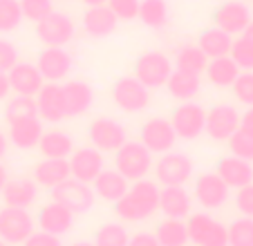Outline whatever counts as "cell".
Instances as JSON below:
<instances>
[{"label":"cell","instance_id":"obj_9","mask_svg":"<svg viewBox=\"0 0 253 246\" xmlns=\"http://www.w3.org/2000/svg\"><path fill=\"white\" fill-rule=\"evenodd\" d=\"M52 199L63 204L74 215H81V213H87L94 206L96 195L90 184H83V181H77L70 177L63 184H58L56 188H52Z\"/></svg>","mask_w":253,"mask_h":246},{"label":"cell","instance_id":"obj_39","mask_svg":"<svg viewBox=\"0 0 253 246\" xmlns=\"http://www.w3.org/2000/svg\"><path fill=\"white\" fill-rule=\"evenodd\" d=\"M23 11L18 0H0V34H9L20 27Z\"/></svg>","mask_w":253,"mask_h":246},{"label":"cell","instance_id":"obj_38","mask_svg":"<svg viewBox=\"0 0 253 246\" xmlns=\"http://www.w3.org/2000/svg\"><path fill=\"white\" fill-rule=\"evenodd\" d=\"M229 246H253V217H238L226 226Z\"/></svg>","mask_w":253,"mask_h":246},{"label":"cell","instance_id":"obj_46","mask_svg":"<svg viewBox=\"0 0 253 246\" xmlns=\"http://www.w3.org/2000/svg\"><path fill=\"white\" fill-rule=\"evenodd\" d=\"M18 63V49L11 41L0 38V72H9Z\"/></svg>","mask_w":253,"mask_h":246},{"label":"cell","instance_id":"obj_51","mask_svg":"<svg viewBox=\"0 0 253 246\" xmlns=\"http://www.w3.org/2000/svg\"><path fill=\"white\" fill-rule=\"evenodd\" d=\"M7 148H9V139H7V134L0 130V161H2V157L7 155Z\"/></svg>","mask_w":253,"mask_h":246},{"label":"cell","instance_id":"obj_53","mask_svg":"<svg viewBox=\"0 0 253 246\" xmlns=\"http://www.w3.org/2000/svg\"><path fill=\"white\" fill-rule=\"evenodd\" d=\"M240 36H244V38H247V41H251V43H253V20L247 25V29H244V32L240 34Z\"/></svg>","mask_w":253,"mask_h":246},{"label":"cell","instance_id":"obj_30","mask_svg":"<svg viewBox=\"0 0 253 246\" xmlns=\"http://www.w3.org/2000/svg\"><path fill=\"white\" fill-rule=\"evenodd\" d=\"M240 72L242 70L235 65L231 56L209 58V63H206V67H204V74H206V79H209V83L215 87H220V90L233 85Z\"/></svg>","mask_w":253,"mask_h":246},{"label":"cell","instance_id":"obj_18","mask_svg":"<svg viewBox=\"0 0 253 246\" xmlns=\"http://www.w3.org/2000/svg\"><path fill=\"white\" fill-rule=\"evenodd\" d=\"M7 79H9V87L14 94L18 96H36L39 90L45 85L43 76H41L36 63H16L9 72H7Z\"/></svg>","mask_w":253,"mask_h":246},{"label":"cell","instance_id":"obj_28","mask_svg":"<svg viewBox=\"0 0 253 246\" xmlns=\"http://www.w3.org/2000/svg\"><path fill=\"white\" fill-rule=\"evenodd\" d=\"M65 179H70V164L67 159H43L34 166V181L36 186L43 188H56L58 184H63Z\"/></svg>","mask_w":253,"mask_h":246},{"label":"cell","instance_id":"obj_48","mask_svg":"<svg viewBox=\"0 0 253 246\" xmlns=\"http://www.w3.org/2000/svg\"><path fill=\"white\" fill-rule=\"evenodd\" d=\"M128 246H159L157 237H155V233H134V235H130L128 240Z\"/></svg>","mask_w":253,"mask_h":246},{"label":"cell","instance_id":"obj_49","mask_svg":"<svg viewBox=\"0 0 253 246\" xmlns=\"http://www.w3.org/2000/svg\"><path fill=\"white\" fill-rule=\"evenodd\" d=\"M240 128L253 134V105L244 110V114H240Z\"/></svg>","mask_w":253,"mask_h":246},{"label":"cell","instance_id":"obj_1","mask_svg":"<svg viewBox=\"0 0 253 246\" xmlns=\"http://www.w3.org/2000/svg\"><path fill=\"white\" fill-rule=\"evenodd\" d=\"M159 210V186L150 179H139L128 186V193L115 204V213L124 222H143Z\"/></svg>","mask_w":253,"mask_h":246},{"label":"cell","instance_id":"obj_12","mask_svg":"<svg viewBox=\"0 0 253 246\" xmlns=\"http://www.w3.org/2000/svg\"><path fill=\"white\" fill-rule=\"evenodd\" d=\"M240 130V112L229 103H217L211 110H206V125L204 132L213 141H229Z\"/></svg>","mask_w":253,"mask_h":246},{"label":"cell","instance_id":"obj_29","mask_svg":"<svg viewBox=\"0 0 253 246\" xmlns=\"http://www.w3.org/2000/svg\"><path fill=\"white\" fill-rule=\"evenodd\" d=\"M166 90L179 103H186L193 101L202 90V79L197 74H188V72H179L172 70V74L166 81Z\"/></svg>","mask_w":253,"mask_h":246},{"label":"cell","instance_id":"obj_15","mask_svg":"<svg viewBox=\"0 0 253 246\" xmlns=\"http://www.w3.org/2000/svg\"><path fill=\"white\" fill-rule=\"evenodd\" d=\"M229 186L217 177V172H204L195 179V188H193V195H195V202L200 204L202 208L206 210H217L222 208L229 199Z\"/></svg>","mask_w":253,"mask_h":246},{"label":"cell","instance_id":"obj_43","mask_svg":"<svg viewBox=\"0 0 253 246\" xmlns=\"http://www.w3.org/2000/svg\"><path fill=\"white\" fill-rule=\"evenodd\" d=\"M231 90H233V96L238 103L251 108L253 105V72H240L235 83L231 85Z\"/></svg>","mask_w":253,"mask_h":246},{"label":"cell","instance_id":"obj_56","mask_svg":"<svg viewBox=\"0 0 253 246\" xmlns=\"http://www.w3.org/2000/svg\"><path fill=\"white\" fill-rule=\"evenodd\" d=\"M0 246H7V244H5V242H2V240H0Z\"/></svg>","mask_w":253,"mask_h":246},{"label":"cell","instance_id":"obj_52","mask_svg":"<svg viewBox=\"0 0 253 246\" xmlns=\"http://www.w3.org/2000/svg\"><path fill=\"white\" fill-rule=\"evenodd\" d=\"M7 181H9V172H7V168L0 164V195H2V190H5Z\"/></svg>","mask_w":253,"mask_h":246},{"label":"cell","instance_id":"obj_55","mask_svg":"<svg viewBox=\"0 0 253 246\" xmlns=\"http://www.w3.org/2000/svg\"><path fill=\"white\" fill-rule=\"evenodd\" d=\"M70 246H94V242H74Z\"/></svg>","mask_w":253,"mask_h":246},{"label":"cell","instance_id":"obj_37","mask_svg":"<svg viewBox=\"0 0 253 246\" xmlns=\"http://www.w3.org/2000/svg\"><path fill=\"white\" fill-rule=\"evenodd\" d=\"M130 233L124 224H103L99 231L94 233V246H128Z\"/></svg>","mask_w":253,"mask_h":246},{"label":"cell","instance_id":"obj_3","mask_svg":"<svg viewBox=\"0 0 253 246\" xmlns=\"http://www.w3.org/2000/svg\"><path fill=\"white\" fill-rule=\"evenodd\" d=\"M188 242L195 246H229V233L222 222L209 213H191L186 217Z\"/></svg>","mask_w":253,"mask_h":246},{"label":"cell","instance_id":"obj_54","mask_svg":"<svg viewBox=\"0 0 253 246\" xmlns=\"http://www.w3.org/2000/svg\"><path fill=\"white\" fill-rule=\"evenodd\" d=\"M83 2H85L87 7H99V5H105L108 0H83Z\"/></svg>","mask_w":253,"mask_h":246},{"label":"cell","instance_id":"obj_40","mask_svg":"<svg viewBox=\"0 0 253 246\" xmlns=\"http://www.w3.org/2000/svg\"><path fill=\"white\" fill-rule=\"evenodd\" d=\"M229 56L233 58V63L242 72H253V43L247 41L244 36H240L233 41Z\"/></svg>","mask_w":253,"mask_h":246},{"label":"cell","instance_id":"obj_57","mask_svg":"<svg viewBox=\"0 0 253 246\" xmlns=\"http://www.w3.org/2000/svg\"><path fill=\"white\" fill-rule=\"evenodd\" d=\"M242 2H244V0H242Z\"/></svg>","mask_w":253,"mask_h":246},{"label":"cell","instance_id":"obj_7","mask_svg":"<svg viewBox=\"0 0 253 246\" xmlns=\"http://www.w3.org/2000/svg\"><path fill=\"white\" fill-rule=\"evenodd\" d=\"M155 177L162 186H184L193 177V161L184 152H164L153 164Z\"/></svg>","mask_w":253,"mask_h":246},{"label":"cell","instance_id":"obj_10","mask_svg":"<svg viewBox=\"0 0 253 246\" xmlns=\"http://www.w3.org/2000/svg\"><path fill=\"white\" fill-rule=\"evenodd\" d=\"M87 137L92 141V148L99 152H117L126 141H128V132L117 119L99 117L90 123L87 128Z\"/></svg>","mask_w":253,"mask_h":246},{"label":"cell","instance_id":"obj_14","mask_svg":"<svg viewBox=\"0 0 253 246\" xmlns=\"http://www.w3.org/2000/svg\"><path fill=\"white\" fill-rule=\"evenodd\" d=\"M70 164V177L83 184H90L99 177V172L103 170V152H99L96 148L85 146V148H77L67 157Z\"/></svg>","mask_w":253,"mask_h":246},{"label":"cell","instance_id":"obj_24","mask_svg":"<svg viewBox=\"0 0 253 246\" xmlns=\"http://www.w3.org/2000/svg\"><path fill=\"white\" fill-rule=\"evenodd\" d=\"M128 186L130 181L126 179L121 172H117L115 168H103L99 172L94 181H92V190H94L96 197H101L103 202H110V204H117L126 193H128Z\"/></svg>","mask_w":253,"mask_h":246},{"label":"cell","instance_id":"obj_11","mask_svg":"<svg viewBox=\"0 0 253 246\" xmlns=\"http://www.w3.org/2000/svg\"><path fill=\"white\" fill-rule=\"evenodd\" d=\"M36 34L45 47H65L74 38V20L63 11H52L36 23Z\"/></svg>","mask_w":253,"mask_h":246},{"label":"cell","instance_id":"obj_20","mask_svg":"<svg viewBox=\"0 0 253 246\" xmlns=\"http://www.w3.org/2000/svg\"><path fill=\"white\" fill-rule=\"evenodd\" d=\"M159 210L164 217L186 219L193 210V197L184 186H162L159 188Z\"/></svg>","mask_w":253,"mask_h":246},{"label":"cell","instance_id":"obj_22","mask_svg":"<svg viewBox=\"0 0 253 246\" xmlns=\"http://www.w3.org/2000/svg\"><path fill=\"white\" fill-rule=\"evenodd\" d=\"M217 177L224 181L229 188H242L247 184H253V166L251 161L238 159V157H224V159L217 161V168H215Z\"/></svg>","mask_w":253,"mask_h":246},{"label":"cell","instance_id":"obj_45","mask_svg":"<svg viewBox=\"0 0 253 246\" xmlns=\"http://www.w3.org/2000/svg\"><path fill=\"white\" fill-rule=\"evenodd\" d=\"M235 208L242 213V217H253V184L235 190Z\"/></svg>","mask_w":253,"mask_h":246},{"label":"cell","instance_id":"obj_19","mask_svg":"<svg viewBox=\"0 0 253 246\" xmlns=\"http://www.w3.org/2000/svg\"><path fill=\"white\" fill-rule=\"evenodd\" d=\"M36 67H39L45 83H58V81H63L70 74L72 56L63 47H45L43 52L39 54Z\"/></svg>","mask_w":253,"mask_h":246},{"label":"cell","instance_id":"obj_31","mask_svg":"<svg viewBox=\"0 0 253 246\" xmlns=\"http://www.w3.org/2000/svg\"><path fill=\"white\" fill-rule=\"evenodd\" d=\"M39 150L45 159H67L74 152V141L63 130H47L39 141Z\"/></svg>","mask_w":253,"mask_h":246},{"label":"cell","instance_id":"obj_4","mask_svg":"<svg viewBox=\"0 0 253 246\" xmlns=\"http://www.w3.org/2000/svg\"><path fill=\"white\" fill-rule=\"evenodd\" d=\"M170 125L175 130L177 139L182 141H195L200 134H204L206 125V110L195 101H186L179 103L170 114Z\"/></svg>","mask_w":253,"mask_h":246},{"label":"cell","instance_id":"obj_13","mask_svg":"<svg viewBox=\"0 0 253 246\" xmlns=\"http://www.w3.org/2000/svg\"><path fill=\"white\" fill-rule=\"evenodd\" d=\"M139 141L148 148L153 155H164V152L172 150V146L177 143V134L168 119L153 117L141 125V130H139Z\"/></svg>","mask_w":253,"mask_h":246},{"label":"cell","instance_id":"obj_35","mask_svg":"<svg viewBox=\"0 0 253 246\" xmlns=\"http://www.w3.org/2000/svg\"><path fill=\"white\" fill-rule=\"evenodd\" d=\"M137 18L141 20L146 27L159 29L168 23V5L166 0H141L139 2V14Z\"/></svg>","mask_w":253,"mask_h":246},{"label":"cell","instance_id":"obj_6","mask_svg":"<svg viewBox=\"0 0 253 246\" xmlns=\"http://www.w3.org/2000/svg\"><path fill=\"white\" fill-rule=\"evenodd\" d=\"M172 61L162 52H146L134 63V79H139L148 90L166 87L168 76L172 74Z\"/></svg>","mask_w":253,"mask_h":246},{"label":"cell","instance_id":"obj_16","mask_svg":"<svg viewBox=\"0 0 253 246\" xmlns=\"http://www.w3.org/2000/svg\"><path fill=\"white\" fill-rule=\"evenodd\" d=\"M251 20H253L251 9L244 5L242 0H226V2H222L213 14L215 27L222 29V32L229 34V36H233V34H242Z\"/></svg>","mask_w":253,"mask_h":246},{"label":"cell","instance_id":"obj_17","mask_svg":"<svg viewBox=\"0 0 253 246\" xmlns=\"http://www.w3.org/2000/svg\"><path fill=\"white\" fill-rule=\"evenodd\" d=\"M36 99V110H39V119L47 123H58L67 117L65 112V96H63L61 83H45L39 90Z\"/></svg>","mask_w":253,"mask_h":246},{"label":"cell","instance_id":"obj_2","mask_svg":"<svg viewBox=\"0 0 253 246\" xmlns=\"http://www.w3.org/2000/svg\"><path fill=\"white\" fill-rule=\"evenodd\" d=\"M153 164H155L153 152L141 141H126L115 152V170L121 172L130 184L139 179H146L148 172L153 170Z\"/></svg>","mask_w":253,"mask_h":246},{"label":"cell","instance_id":"obj_23","mask_svg":"<svg viewBox=\"0 0 253 246\" xmlns=\"http://www.w3.org/2000/svg\"><path fill=\"white\" fill-rule=\"evenodd\" d=\"M43 121L39 117L32 119H23V121L9 123V132L7 139L9 143H14L18 150H32V148H39V141L43 137Z\"/></svg>","mask_w":253,"mask_h":246},{"label":"cell","instance_id":"obj_41","mask_svg":"<svg viewBox=\"0 0 253 246\" xmlns=\"http://www.w3.org/2000/svg\"><path fill=\"white\" fill-rule=\"evenodd\" d=\"M229 150L233 157L244 161H253V134L247 132V130H235V134L229 139Z\"/></svg>","mask_w":253,"mask_h":246},{"label":"cell","instance_id":"obj_32","mask_svg":"<svg viewBox=\"0 0 253 246\" xmlns=\"http://www.w3.org/2000/svg\"><path fill=\"white\" fill-rule=\"evenodd\" d=\"M231 45H233V36L224 34L222 29H217V27L204 29V32L200 34V41H197V47L204 52L206 58L229 56Z\"/></svg>","mask_w":253,"mask_h":246},{"label":"cell","instance_id":"obj_21","mask_svg":"<svg viewBox=\"0 0 253 246\" xmlns=\"http://www.w3.org/2000/svg\"><path fill=\"white\" fill-rule=\"evenodd\" d=\"M74 226V213L67 210L63 204L58 202H49L45 204L43 208L39 210V228L45 233H52V235H65L72 231Z\"/></svg>","mask_w":253,"mask_h":246},{"label":"cell","instance_id":"obj_50","mask_svg":"<svg viewBox=\"0 0 253 246\" xmlns=\"http://www.w3.org/2000/svg\"><path fill=\"white\" fill-rule=\"evenodd\" d=\"M11 94L9 87V79H7V72H0V101H7Z\"/></svg>","mask_w":253,"mask_h":246},{"label":"cell","instance_id":"obj_36","mask_svg":"<svg viewBox=\"0 0 253 246\" xmlns=\"http://www.w3.org/2000/svg\"><path fill=\"white\" fill-rule=\"evenodd\" d=\"M32 117H39V110H36V99H34V96H18V94H14L11 99H7V103H5V121L7 123H16V121L32 119Z\"/></svg>","mask_w":253,"mask_h":246},{"label":"cell","instance_id":"obj_42","mask_svg":"<svg viewBox=\"0 0 253 246\" xmlns=\"http://www.w3.org/2000/svg\"><path fill=\"white\" fill-rule=\"evenodd\" d=\"M18 2L23 18L32 20V23H39L54 11V0H18Z\"/></svg>","mask_w":253,"mask_h":246},{"label":"cell","instance_id":"obj_34","mask_svg":"<svg viewBox=\"0 0 253 246\" xmlns=\"http://www.w3.org/2000/svg\"><path fill=\"white\" fill-rule=\"evenodd\" d=\"M206 63H209V58L204 56V52H202L197 45H184V47L177 49L172 67L179 72H188V74L202 76L204 74Z\"/></svg>","mask_w":253,"mask_h":246},{"label":"cell","instance_id":"obj_5","mask_svg":"<svg viewBox=\"0 0 253 246\" xmlns=\"http://www.w3.org/2000/svg\"><path fill=\"white\" fill-rule=\"evenodd\" d=\"M112 101L126 114H137L150 105V90L134 76H121L112 85Z\"/></svg>","mask_w":253,"mask_h":246},{"label":"cell","instance_id":"obj_27","mask_svg":"<svg viewBox=\"0 0 253 246\" xmlns=\"http://www.w3.org/2000/svg\"><path fill=\"white\" fill-rule=\"evenodd\" d=\"M117 23H119V20L108 9V5L87 7V11L83 14V29H85V34H90L92 38L110 36L117 29Z\"/></svg>","mask_w":253,"mask_h":246},{"label":"cell","instance_id":"obj_33","mask_svg":"<svg viewBox=\"0 0 253 246\" xmlns=\"http://www.w3.org/2000/svg\"><path fill=\"white\" fill-rule=\"evenodd\" d=\"M159 246H186L188 244V231H186V219H162L155 231Z\"/></svg>","mask_w":253,"mask_h":246},{"label":"cell","instance_id":"obj_25","mask_svg":"<svg viewBox=\"0 0 253 246\" xmlns=\"http://www.w3.org/2000/svg\"><path fill=\"white\" fill-rule=\"evenodd\" d=\"M63 96H65L67 117H81L94 103V92L85 81H67L63 83Z\"/></svg>","mask_w":253,"mask_h":246},{"label":"cell","instance_id":"obj_44","mask_svg":"<svg viewBox=\"0 0 253 246\" xmlns=\"http://www.w3.org/2000/svg\"><path fill=\"white\" fill-rule=\"evenodd\" d=\"M139 2L141 0H108L105 5L117 16V20H134L139 14Z\"/></svg>","mask_w":253,"mask_h":246},{"label":"cell","instance_id":"obj_26","mask_svg":"<svg viewBox=\"0 0 253 246\" xmlns=\"http://www.w3.org/2000/svg\"><path fill=\"white\" fill-rule=\"evenodd\" d=\"M36 195H39V186L36 181L29 179V177H18V179H9L2 190V202L5 206L11 208H25L27 210L34 202H36Z\"/></svg>","mask_w":253,"mask_h":246},{"label":"cell","instance_id":"obj_47","mask_svg":"<svg viewBox=\"0 0 253 246\" xmlns=\"http://www.w3.org/2000/svg\"><path fill=\"white\" fill-rule=\"evenodd\" d=\"M20 246H63V242H61V237L52 235V233L34 231L32 235H29Z\"/></svg>","mask_w":253,"mask_h":246},{"label":"cell","instance_id":"obj_8","mask_svg":"<svg viewBox=\"0 0 253 246\" xmlns=\"http://www.w3.org/2000/svg\"><path fill=\"white\" fill-rule=\"evenodd\" d=\"M36 231V222L25 208H0V240L7 246H18Z\"/></svg>","mask_w":253,"mask_h":246}]
</instances>
